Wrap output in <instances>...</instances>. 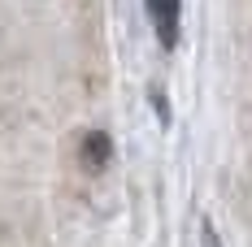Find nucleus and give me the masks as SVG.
Instances as JSON below:
<instances>
[{
  "instance_id": "1",
  "label": "nucleus",
  "mask_w": 252,
  "mask_h": 247,
  "mask_svg": "<svg viewBox=\"0 0 252 247\" xmlns=\"http://www.w3.org/2000/svg\"><path fill=\"white\" fill-rule=\"evenodd\" d=\"M157 30V44L161 48H178V35H183V0H144Z\"/></svg>"
},
{
  "instance_id": "2",
  "label": "nucleus",
  "mask_w": 252,
  "mask_h": 247,
  "mask_svg": "<svg viewBox=\"0 0 252 247\" xmlns=\"http://www.w3.org/2000/svg\"><path fill=\"white\" fill-rule=\"evenodd\" d=\"M109 161H113V139H109L104 130L83 135V165H87V169H104Z\"/></svg>"
}]
</instances>
